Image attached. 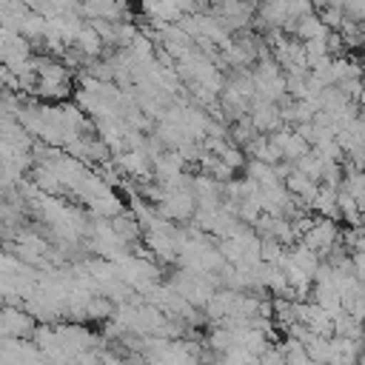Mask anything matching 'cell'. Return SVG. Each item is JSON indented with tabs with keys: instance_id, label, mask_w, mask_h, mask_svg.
Returning <instances> with one entry per match:
<instances>
[{
	"instance_id": "3",
	"label": "cell",
	"mask_w": 365,
	"mask_h": 365,
	"mask_svg": "<svg viewBox=\"0 0 365 365\" xmlns=\"http://www.w3.org/2000/svg\"><path fill=\"white\" fill-rule=\"evenodd\" d=\"M71 46H77V48H80V51H83L88 60L103 54V40H100V34L94 31V26H91V23H88V26H80V29L74 31Z\"/></svg>"
},
{
	"instance_id": "2",
	"label": "cell",
	"mask_w": 365,
	"mask_h": 365,
	"mask_svg": "<svg viewBox=\"0 0 365 365\" xmlns=\"http://www.w3.org/2000/svg\"><path fill=\"white\" fill-rule=\"evenodd\" d=\"M0 325L6 331V336H31L34 334V317L23 308H14V305H6L0 308Z\"/></svg>"
},
{
	"instance_id": "1",
	"label": "cell",
	"mask_w": 365,
	"mask_h": 365,
	"mask_svg": "<svg viewBox=\"0 0 365 365\" xmlns=\"http://www.w3.org/2000/svg\"><path fill=\"white\" fill-rule=\"evenodd\" d=\"M302 240V245H308L311 251H317L319 257L339 240V228H336V220H331V217H314V222L308 225V231L299 237Z\"/></svg>"
},
{
	"instance_id": "4",
	"label": "cell",
	"mask_w": 365,
	"mask_h": 365,
	"mask_svg": "<svg viewBox=\"0 0 365 365\" xmlns=\"http://www.w3.org/2000/svg\"><path fill=\"white\" fill-rule=\"evenodd\" d=\"M114 163H117L125 174H131V177H148V174H151V160H148L145 151H125V154L114 157Z\"/></svg>"
},
{
	"instance_id": "5",
	"label": "cell",
	"mask_w": 365,
	"mask_h": 365,
	"mask_svg": "<svg viewBox=\"0 0 365 365\" xmlns=\"http://www.w3.org/2000/svg\"><path fill=\"white\" fill-rule=\"evenodd\" d=\"M279 148H282V160H291V163H294L297 157H302L305 151H311V145H308V143H305V140H302L297 131H288Z\"/></svg>"
}]
</instances>
